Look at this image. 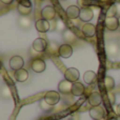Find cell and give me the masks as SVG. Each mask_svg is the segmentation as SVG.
Here are the masks:
<instances>
[{
	"label": "cell",
	"instance_id": "1",
	"mask_svg": "<svg viewBox=\"0 0 120 120\" xmlns=\"http://www.w3.org/2000/svg\"><path fill=\"white\" fill-rule=\"evenodd\" d=\"M43 99L48 103H50L51 105H55V104H57L60 101V94L55 91H49L45 93Z\"/></svg>",
	"mask_w": 120,
	"mask_h": 120
},
{
	"label": "cell",
	"instance_id": "2",
	"mask_svg": "<svg viewBox=\"0 0 120 120\" xmlns=\"http://www.w3.org/2000/svg\"><path fill=\"white\" fill-rule=\"evenodd\" d=\"M90 116L92 117L94 120H101L104 118L105 116V111L102 106L98 105V106H93L90 110Z\"/></svg>",
	"mask_w": 120,
	"mask_h": 120
},
{
	"label": "cell",
	"instance_id": "3",
	"mask_svg": "<svg viewBox=\"0 0 120 120\" xmlns=\"http://www.w3.org/2000/svg\"><path fill=\"white\" fill-rule=\"evenodd\" d=\"M80 77V74H79V71L75 68H70L65 71L64 73V79L71 81V82H77Z\"/></svg>",
	"mask_w": 120,
	"mask_h": 120
},
{
	"label": "cell",
	"instance_id": "4",
	"mask_svg": "<svg viewBox=\"0 0 120 120\" xmlns=\"http://www.w3.org/2000/svg\"><path fill=\"white\" fill-rule=\"evenodd\" d=\"M48 45H49V43L45 41V39H43V38H37V39H35L33 41L32 48L39 53H43L46 51Z\"/></svg>",
	"mask_w": 120,
	"mask_h": 120
},
{
	"label": "cell",
	"instance_id": "5",
	"mask_svg": "<svg viewBox=\"0 0 120 120\" xmlns=\"http://www.w3.org/2000/svg\"><path fill=\"white\" fill-rule=\"evenodd\" d=\"M41 16L43 19L48 21H51L53 19H55V16H56V10H55L54 6L52 5H46L45 8H42L41 12Z\"/></svg>",
	"mask_w": 120,
	"mask_h": 120
},
{
	"label": "cell",
	"instance_id": "6",
	"mask_svg": "<svg viewBox=\"0 0 120 120\" xmlns=\"http://www.w3.org/2000/svg\"><path fill=\"white\" fill-rule=\"evenodd\" d=\"M45 61L41 58H36L31 62V68L36 73H42L45 70Z\"/></svg>",
	"mask_w": 120,
	"mask_h": 120
},
{
	"label": "cell",
	"instance_id": "7",
	"mask_svg": "<svg viewBox=\"0 0 120 120\" xmlns=\"http://www.w3.org/2000/svg\"><path fill=\"white\" fill-rule=\"evenodd\" d=\"M24 60L21 56H13L10 59V68L13 71H18L20 68H23Z\"/></svg>",
	"mask_w": 120,
	"mask_h": 120
},
{
	"label": "cell",
	"instance_id": "8",
	"mask_svg": "<svg viewBox=\"0 0 120 120\" xmlns=\"http://www.w3.org/2000/svg\"><path fill=\"white\" fill-rule=\"evenodd\" d=\"M104 24H105V27L109 30V31H116L118 29L119 25V19L117 17H106L105 21H104Z\"/></svg>",
	"mask_w": 120,
	"mask_h": 120
},
{
	"label": "cell",
	"instance_id": "9",
	"mask_svg": "<svg viewBox=\"0 0 120 120\" xmlns=\"http://www.w3.org/2000/svg\"><path fill=\"white\" fill-rule=\"evenodd\" d=\"M94 17V12L91 8L89 6H85V8H82L80 11V16L79 18L83 21V22H89L90 20H92Z\"/></svg>",
	"mask_w": 120,
	"mask_h": 120
},
{
	"label": "cell",
	"instance_id": "10",
	"mask_svg": "<svg viewBox=\"0 0 120 120\" xmlns=\"http://www.w3.org/2000/svg\"><path fill=\"white\" fill-rule=\"evenodd\" d=\"M81 33L86 37H93L96 34V26L92 23L86 22L81 26Z\"/></svg>",
	"mask_w": 120,
	"mask_h": 120
},
{
	"label": "cell",
	"instance_id": "11",
	"mask_svg": "<svg viewBox=\"0 0 120 120\" xmlns=\"http://www.w3.org/2000/svg\"><path fill=\"white\" fill-rule=\"evenodd\" d=\"M35 27L40 33H45V32L50 31V21L41 18L35 22Z\"/></svg>",
	"mask_w": 120,
	"mask_h": 120
},
{
	"label": "cell",
	"instance_id": "12",
	"mask_svg": "<svg viewBox=\"0 0 120 120\" xmlns=\"http://www.w3.org/2000/svg\"><path fill=\"white\" fill-rule=\"evenodd\" d=\"M72 87H73V82L66 80V79L61 80L58 84V90L60 93H62V94L72 93Z\"/></svg>",
	"mask_w": 120,
	"mask_h": 120
},
{
	"label": "cell",
	"instance_id": "13",
	"mask_svg": "<svg viewBox=\"0 0 120 120\" xmlns=\"http://www.w3.org/2000/svg\"><path fill=\"white\" fill-rule=\"evenodd\" d=\"M101 101H102L101 95H100L98 92H93V93L89 96V98H87V102H89L90 105H92V108H93V106L100 105Z\"/></svg>",
	"mask_w": 120,
	"mask_h": 120
},
{
	"label": "cell",
	"instance_id": "14",
	"mask_svg": "<svg viewBox=\"0 0 120 120\" xmlns=\"http://www.w3.org/2000/svg\"><path fill=\"white\" fill-rule=\"evenodd\" d=\"M73 54V48L71 46V44L64 43L61 44L59 48V56L62 58H70Z\"/></svg>",
	"mask_w": 120,
	"mask_h": 120
},
{
	"label": "cell",
	"instance_id": "15",
	"mask_svg": "<svg viewBox=\"0 0 120 120\" xmlns=\"http://www.w3.org/2000/svg\"><path fill=\"white\" fill-rule=\"evenodd\" d=\"M62 38H63V40L65 41V43H68V44L74 43V42L77 40L76 34L70 29H66L65 31L62 33Z\"/></svg>",
	"mask_w": 120,
	"mask_h": 120
},
{
	"label": "cell",
	"instance_id": "16",
	"mask_svg": "<svg viewBox=\"0 0 120 120\" xmlns=\"http://www.w3.org/2000/svg\"><path fill=\"white\" fill-rule=\"evenodd\" d=\"M80 11L81 8H79L78 5H70L68 6L65 13H66V16L70 19H76L80 16Z\"/></svg>",
	"mask_w": 120,
	"mask_h": 120
},
{
	"label": "cell",
	"instance_id": "17",
	"mask_svg": "<svg viewBox=\"0 0 120 120\" xmlns=\"http://www.w3.org/2000/svg\"><path fill=\"white\" fill-rule=\"evenodd\" d=\"M83 80H84V82L86 83V84L92 85L97 80V75H96V73L93 72V71H87V72H85L84 75H83Z\"/></svg>",
	"mask_w": 120,
	"mask_h": 120
},
{
	"label": "cell",
	"instance_id": "18",
	"mask_svg": "<svg viewBox=\"0 0 120 120\" xmlns=\"http://www.w3.org/2000/svg\"><path fill=\"white\" fill-rule=\"evenodd\" d=\"M14 77L19 82H24V81L27 80V78H29V72H27L26 70H24V68H20V70H18V71H15Z\"/></svg>",
	"mask_w": 120,
	"mask_h": 120
},
{
	"label": "cell",
	"instance_id": "19",
	"mask_svg": "<svg viewBox=\"0 0 120 120\" xmlns=\"http://www.w3.org/2000/svg\"><path fill=\"white\" fill-rule=\"evenodd\" d=\"M85 87L84 85L82 84L81 82H74L73 83V87H72V94L74 96H81L84 94Z\"/></svg>",
	"mask_w": 120,
	"mask_h": 120
},
{
	"label": "cell",
	"instance_id": "20",
	"mask_svg": "<svg viewBox=\"0 0 120 120\" xmlns=\"http://www.w3.org/2000/svg\"><path fill=\"white\" fill-rule=\"evenodd\" d=\"M32 24H33L32 20L26 16H21L18 19V25L23 30H29L32 26Z\"/></svg>",
	"mask_w": 120,
	"mask_h": 120
},
{
	"label": "cell",
	"instance_id": "21",
	"mask_svg": "<svg viewBox=\"0 0 120 120\" xmlns=\"http://www.w3.org/2000/svg\"><path fill=\"white\" fill-rule=\"evenodd\" d=\"M59 48L60 46L58 45V43L57 42H50L48 45V49H46V51L49 52V54L52 55V56H55V55H59Z\"/></svg>",
	"mask_w": 120,
	"mask_h": 120
},
{
	"label": "cell",
	"instance_id": "22",
	"mask_svg": "<svg viewBox=\"0 0 120 120\" xmlns=\"http://www.w3.org/2000/svg\"><path fill=\"white\" fill-rule=\"evenodd\" d=\"M103 83H104V87H105V90L108 92H111L115 87V80H114V78L111 77V76H105L104 77Z\"/></svg>",
	"mask_w": 120,
	"mask_h": 120
},
{
	"label": "cell",
	"instance_id": "23",
	"mask_svg": "<svg viewBox=\"0 0 120 120\" xmlns=\"http://www.w3.org/2000/svg\"><path fill=\"white\" fill-rule=\"evenodd\" d=\"M108 52H109V54H110V56H113V57H115L117 54H118V52H119V46H118V44L117 43H110V45L108 46Z\"/></svg>",
	"mask_w": 120,
	"mask_h": 120
},
{
	"label": "cell",
	"instance_id": "24",
	"mask_svg": "<svg viewBox=\"0 0 120 120\" xmlns=\"http://www.w3.org/2000/svg\"><path fill=\"white\" fill-rule=\"evenodd\" d=\"M18 13L22 16H27L30 13L32 12V8H29V6H24L21 5V4H18Z\"/></svg>",
	"mask_w": 120,
	"mask_h": 120
},
{
	"label": "cell",
	"instance_id": "25",
	"mask_svg": "<svg viewBox=\"0 0 120 120\" xmlns=\"http://www.w3.org/2000/svg\"><path fill=\"white\" fill-rule=\"evenodd\" d=\"M40 108H41V110L44 111V112H49V111H51L53 109V105H51V104L48 103L44 99H42L41 101H40Z\"/></svg>",
	"mask_w": 120,
	"mask_h": 120
},
{
	"label": "cell",
	"instance_id": "26",
	"mask_svg": "<svg viewBox=\"0 0 120 120\" xmlns=\"http://www.w3.org/2000/svg\"><path fill=\"white\" fill-rule=\"evenodd\" d=\"M117 14V8L115 4H113V5H111L110 8H109L108 12H106V16L108 17H115Z\"/></svg>",
	"mask_w": 120,
	"mask_h": 120
},
{
	"label": "cell",
	"instance_id": "27",
	"mask_svg": "<svg viewBox=\"0 0 120 120\" xmlns=\"http://www.w3.org/2000/svg\"><path fill=\"white\" fill-rule=\"evenodd\" d=\"M66 30V26L65 24H64V22L61 20V19H59V20H57V26H56V31L58 32H62L63 33L64 31Z\"/></svg>",
	"mask_w": 120,
	"mask_h": 120
},
{
	"label": "cell",
	"instance_id": "28",
	"mask_svg": "<svg viewBox=\"0 0 120 120\" xmlns=\"http://www.w3.org/2000/svg\"><path fill=\"white\" fill-rule=\"evenodd\" d=\"M2 96H3L4 98L11 97V91H10V89H8V86H4L3 87V90H2Z\"/></svg>",
	"mask_w": 120,
	"mask_h": 120
},
{
	"label": "cell",
	"instance_id": "29",
	"mask_svg": "<svg viewBox=\"0 0 120 120\" xmlns=\"http://www.w3.org/2000/svg\"><path fill=\"white\" fill-rule=\"evenodd\" d=\"M108 98H109V100H110V103L112 104V105H114L116 97H115V95L112 93V92H108Z\"/></svg>",
	"mask_w": 120,
	"mask_h": 120
},
{
	"label": "cell",
	"instance_id": "30",
	"mask_svg": "<svg viewBox=\"0 0 120 120\" xmlns=\"http://www.w3.org/2000/svg\"><path fill=\"white\" fill-rule=\"evenodd\" d=\"M18 4H21V5L32 8V2L30 1V0H18Z\"/></svg>",
	"mask_w": 120,
	"mask_h": 120
},
{
	"label": "cell",
	"instance_id": "31",
	"mask_svg": "<svg viewBox=\"0 0 120 120\" xmlns=\"http://www.w3.org/2000/svg\"><path fill=\"white\" fill-rule=\"evenodd\" d=\"M56 26H57V20L53 19L50 21V31H56Z\"/></svg>",
	"mask_w": 120,
	"mask_h": 120
},
{
	"label": "cell",
	"instance_id": "32",
	"mask_svg": "<svg viewBox=\"0 0 120 120\" xmlns=\"http://www.w3.org/2000/svg\"><path fill=\"white\" fill-rule=\"evenodd\" d=\"M78 3L80 6L85 8V6H87L90 3H91V0H78Z\"/></svg>",
	"mask_w": 120,
	"mask_h": 120
},
{
	"label": "cell",
	"instance_id": "33",
	"mask_svg": "<svg viewBox=\"0 0 120 120\" xmlns=\"http://www.w3.org/2000/svg\"><path fill=\"white\" fill-rule=\"evenodd\" d=\"M114 110H115V113H116L117 115H119V116H120V103L118 104V105H116V106H115V109H114Z\"/></svg>",
	"mask_w": 120,
	"mask_h": 120
},
{
	"label": "cell",
	"instance_id": "34",
	"mask_svg": "<svg viewBox=\"0 0 120 120\" xmlns=\"http://www.w3.org/2000/svg\"><path fill=\"white\" fill-rule=\"evenodd\" d=\"M13 1H14V0H1V2L4 4H11Z\"/></svg>",
	"mask_w": 120,
	"mask_h": 120
},
{
	"label": "cell",
	"instance_id": "35",
	"mask_svg": "<svg viewBox=\"0 0 120 120\" xmlns=\"http://www.w3.org/2000/svg\"><path fill=\"white\" fill-rule=\"evenodd\" d=\"M118 19H119V25H120V17H119V18H118Z\"/></svg>",
	"mask_w": 120,
	"mask_h": 120
},
{
	"label": "cell",
	"instance_id": "36",
	"mask_svg": "<svg viewBox=\"0 0 120 120\" xmlns=\"http://www.w3.org/2000/svg\"><path fill=\"white\" fill-rule=\"evenodd\" d=\"M110 120H115V119H110Z\"/></svg>",
	"mask_w": 120,
	"mask_h": 120
},
{
	"label": "cell",
	"instance_id": "37",
	"mask_svg": "<svg viewBox=\"0 0 120 120\" xmlns=\"http://www.w3.org/2000/svg\"><path fill=\"white\" fill-rule=\"evenodd\" d=\"M41 1H43V0H41Z\"/></svg>",
	"mask_w": 120,
	"mask_h": 120
}]
</instances>
